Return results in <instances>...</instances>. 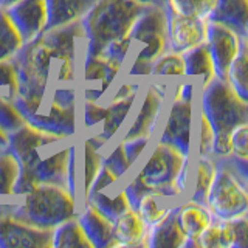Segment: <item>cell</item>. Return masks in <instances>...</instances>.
<instances>
[{"mask_svg": "<svg viewBox=\"0 0 248 248\" xmlns=\"http://www.w3.org/2000/svg\"><path fill=\"white\" fill-rule=\"evenodd\" d=\"M84 39L81 20L46 30L23 44L11 59L17 72L19 93L13 101L19 112L41 108L50 84H70L76 75L78 44Z\"/></svg>", "mask_w": 248, "mask_h": 248, "instance_id": "cell-1", "label": "cell"}, {"mask_svg": "<svg viewBox=\"0 0 248 248\" xmlns=\"http://www.w3.org/2000/svg\"><path fill=\"white\" fill-rule=\"evenodd\" d=\"M147 6L138 0H96L81 19L85 56L126 61L132 30Z\"/></svg>", "mask_w": 248, "mask_h": 248, "instance_id": "cell-2", "label": "cell"}, {"mask_svg": "<svg viewBox=\"0 0 248 248\" xmlns=\"http://www.w3.org/2000/svg\"><path fill=\"white\" fill-rule=\"evenodd\" d=\"M202 113L214 130L213 157H227L231 154L232 129L248 123V99L240 96L227 79L216 78L202 95Z\"/></svg>", "mask_w": 248, "mask_h": 248, "instance_id": "cell-3", "label": "cell"}, {"mask_svg": "<svg viewBox=\"0 0 248 248\" xmlns=\"http://www.w3.org/2000/svg\"><path fill=\"white\" fill-rule=\"evenodd\" d=\"M216 158V177L205 205L216 219L228 220L248 211V158L227 155Z\"/></svg>", "mask_w": 248, "mask_h": 248, "instance_id": "cell-4", "label": "cell"}, {"mask_svg": "<svg viewBox=\"0 0 248 248\" xmlns=\"http://www.w3.org/2000/svg\"><path fill=\"white\" fill-rule=\"evenodd\" d=\"M22 205H11L10 211L17 220L31 227L53 230L78 217L76 197L72 191L58 185H37L30 189Z\"/></svg>", "mask_w": 248, "mask_h": 248, "instance_id": "cell-5", "label": "cell"}, {"mask_svg": "<svg viewBox=\"0 0 248 248\" xmlns=\"http://www.w3.org/2000/svg\"><path fill=\"white\" fill-rule=\"evenodd\" d=\"M188 165L189 155L158 141L137 178L149 194L157 197H175L186 189Z\"/></svg>", "mask_w": 248, "mask_h": 248, "instance_id": "cell-6", "label": "cell"}, {"mask_svg": "<svg viewBox=\"0 0 248 248\" xmlns=\"http://www.w3.org/2000/svg\"><path fill=\"white\" fill-rule=\"evenodd\" d=\"M130 37L132 41L135 39L137 42H141L144 46L135 56L129 75L137 78L149 76L155 61L169 50L165 5L147 6L146 11L137 19Z\"/></svg>", "mask_w": 248, "mask_h": 248, "instance_id": "cell-7", "label": "cell"}, {"mask_svg": "<svg viewBox=\"0 0 248 248\" xmlns=\"http://www.w3.org/2000/svg\"><path fill=\"white\" fill-rule=\"evenodd\" d=\"M75 157V144H68L51 155L41 157L30 170L19 174L13 194H27L37 185L64 186L76 194Z\"/></svg>", "mask_w": 248, "mask_h": 248, "instance_id": "cell-8", "label": "cell"}, {"mask_svg": "<svg viewBox=\"0 0 248 248\" xmlns=\"http://www.w3.org/2000/svg\"><path fill=\"white\" fill-rule=\"evenodd\" d=\"M11 205H0V248H51L53 230L27 225L10 211Z\"/></svg>", "mask_w": 248, "mask_h": 248, "instance_id": "cell-9", "label": "cell"}, {"mask_svg": "<svg viewBox=\"0 0 248 248\" xmlns=\"http://www.w3.org/2000/svg\"><path fill=\"white\" fill-rule=\"evenodd\" d=\"M247 39L239 36L234 30L222 23L206 20V46L213 59V67L217 79H227L231 62L239 54Z\"/></svg>", "mask_w": 248, "mask_h": 248, "instance_id": "cell-10", "label": "cell"}, {"mask_svg": "<svg viewBox=\"0 0 248 248\" xmlns=\"http://www.w3.org/2000/svg\"><path fill=\"white\" fill-rule=\"evenodd\" d=\"M168 25V46L170 51L185 54L206 41V20L185 16L165 5Z\"/></svg>", "mask_w": 248, "mask_h": 248, "instance_id": "cell-11", "label": "cell"}, {"mask_svg": "<svg viewBox=\"0 0 248 248\" xmlns=\"http://www.w3.org/2000/svg\"><path fill=\"white\" fill-rule=\"evenodd\" d=\"M123 62L115 58L84 56L82 78L85 84H90L84 89V101L96 103L115 81Z\"/></svg>", "mask_w": 248, "mask_h": 248, "instance_id": "cell-12", "label": "cell"}, {"mask_svg": "<svg viewBox=\"0 0 248 248\" xmlns=\"http://www.w3.org/2000/svg\"><path fill=\"white\" fill-rule=\"evenodd\" d=\"M191 127H192V101L174 99L169 107L166 126L158 141L175 147L185 155L191 154Z\"/></svg>", "mask_w": 248, "mask_h": 248, "instance_id": "cell-13", "label": "cell"}, {"mask_svg": "<svg viewBox=\"0 0 248 248\" xmlns=\"http://www.w3.org/2000/svg\"><path fill=\"white\" fill-rule=\"evenodd\" d=\"M23 120L46 134L62 138L73 137L76 134V107H62L51 103L46 113L39 110H22Z\"/></svg>", "mask_w": 248, "mask_h": 248, "instance_id": "cell-14", "label": "cell"}, {"mask_svg": "<svg viewBox=\"0 0 248 248\" xmlns=\"http://www.w3.org/2000/svg\"><path fill=\"white\" fill-rule=\"evenodd\" d=\"M6 13L14 22L16 28L19 30L25 44L45 31L46 20H48L46 0H20L6 8Z\"/></svg>", "mask_w": 248, "mask_h": 248, "instance_id": "cell-15", "label": "cell"}, {"mask_svg": "<svg viewBox=\"0 0 248 248\" xmlns=\"http://www.w3.org/2000/svg\"><path fill=\"white\" fill-rule=\"evenodd\" d=\"M166 98V89L161 84H152L146 89L144 99L140 113L132 123L130 129L127 130L124 140L138 138V137H147L151 138L155 126H157L158 116L163 108V101Z\"/></svg>", "mask_w": 248, "mask_h": 248, "instance_id": "cell-16", "label": "cell"}, {"mask_svg": "<svg viewBox=\"0 0 248 248\" xmlns=\"http://www.w3.org/2000/svg\"><path fill=\"white\" fill-rule=\"evenodd\" d=\"M178 206L168 208L161 219L147 228L144 247L149 248H185L188 236L185 234L177 219Z\"/></svg>", "mask_w": 248, "mask_h": 248, "instance_id": "cell-17", "label": "cell"}, {"mask_svg": "<svg viewBox=\"0 0 248 248\" xmlns=\"http://www.w3.org/2000/svg\"><path fill=\"white\" fill-rule=\"evenodd\" d=\"M234 30L239 36L248 37V0H217L208 19Z\"/></svg>", "mask_w": 248, "mask_h": 248, "instance_id": "cell-18", "label": "cell"}, {"mask_svg": "<svg viewBox=\"0 0 248 248\" xmlns=\"http://www.w3.org/2000/svg\"><path fill=\"white\" fill-rule=\"evenodd\" d=\"M76 219L79 220L85 236L92 242L93 248H108V244L115 239L112 220L104 217L89 202H85L82 213L78 214Z\"/></svg>", "mask_w": 248, "mask_h": 248, "instance_id": "cell-19", "label": "cell"}, {"mask_svg": "<svg viewBox=\"0 0 248 248\" xmlns=\"http://www.w3.org/2000/svg\"><path fill=\"white\" fill-rule=\"evenodd\" d=\"M95 2L96 0H46L48 20L45 31L81 20Z\"/></svg>", "mask_w": 248, "mask_h": 248, "instance_id": "cell-20", "label": "cell"}, {"mask_svg": "<svg viewBox=\"0 0 248 248\" xmlns=\"http://www.w3.org/2000/svg\"><path fill=\"white\" fill-rule=\"evenodd\" d=\"M146 234V223L134 208H129L113 220V237L121 247H144Z\"/></svg>", "mask_w": 248, "mask_h": 248, "instance_id": "cell-21", "label": "cell"}, {"mask_svg": "<svg viewBox=\"0 0 248 248\" xmlns=\"http://www.w3.org/2000/svg\"><path fill=\"white\" fill-rule=\"evenodd\" d=\"M177 219L182 230L185 231V234L189 239L197 240V237L203 232V230L214 220V216L206 205L189 200L185 205L178 206Z\"/></svg>", "mask_w": 248, "mask_h": 248, "instance_id": "cell-22", "label": "cell"}, {"mask_svg": "<svg viewBox=\"0 0 248 248\" xmlns=\"http://www.w3.org/2000/svg\"><path fill=\"white\" fill-rule=\"evenodd\" d=\"M183 62H185V75L191 78L194 76H203V87L216 79L214 67H213V59L206 44H202L196 48L186 51L183 54Z\"/></svg>", "mask_w": 248, "mask_h": 248, "instance_id": "cell-23", "label": "cell"}, {"mask_svg": "<svg viewBox=\"0 0 248 248\" xmlns=\"http://www.w3.org/2000/svg\"><path fill=\"white\" fill-rule=\"evenodd\" d=\"M51 248H93L78 219L67 220L53 228Z\"/></svg>", "mask_w": 248, "mask_h": 248, "instance_id": "cell-24", "label": "cell"}, {"mask_svg": "<svg viewBox=\"0 0 248 248\" xmlns=\"http://www.w3.org/2000/svg\"><path fill=\"white\" fill-rule=\"evenodd\" d=\"M23 44L25 42L6 10L0 8V61H11Z\"/></svg>", "mask_w": 248, "mask_h": 248, "instance_id": "cell-25", "label": "cell"}, {"mask_svg": "<svg viewBox=\"0 0 248 248\" xmlns=\"http://www.w3.org/2000/svg\"><path fill=\"white\" fill-rule=\"evenodd\" d=\"M85 202L92 203L101 214L112 222L130 208V203H129L124 189L120 191L118 196L113 199L110 196H107V194H104L103 191H99V192H95V194H92V196H89L85 199Z\"/></svg>", "mask_w": 248, "mask_h": 248, "instance_id": "cell-26", "label": "cell"}, {"mask_svg": "<svg viewBox=\"0 0 248 248\" xmlns=\"http://www.w3.org/2000/svg\"><path fill=\"white\" fill-rule=\"evenodd\" d=\"M135 98H137V93L126 98H121V99H113L112 104L107 107V115L104 118L103 132H101L106 140H110L116 134V130L121 127L123 121L127 118L130 108L134 106Z\"/></svg>", "mask_w": 248, "mask_h": 248, "instance_id": "cell-27", "label": "cell"}, {"mask_svg": "<svg viewBox=\"0 0 248 248\" xmlns=\"http://www.w3.org/2000/svg\"><path fill=\"white\" fill-rule=\"evenodd\" d=\"M216 170H217V165H216L214 157H199L197 170H196V183H194V192H192L191 200L205 205L208 191L211 188L213 180L216 177Z\"/></svg>", "mask_w": 248, "mask_h": 248, "instance_id": "cell-28", "label": "cell"}, {"mask_svg": "<svg viewBox=\"0 0 248 248\" xmlns=\"http://www.w3.org/2000/svg\"><path fill=\"white\" fill-rule=\"evenodd\" d=\"M20 166L14 154L6 146H0V194L8 196L14 192Z\"/></svg>", "mask_w": 248, "mask_h": 248, "instance_id": "cell-29", "label": "cell"}, {"mask_svg": "<svg viewBox=\"0 0 248 248\" xmlns=\"http://www.w3.org/2000/svg\"><path fill=\"white\" fill-rule=\"evenodd\" d=\"M247 232H248L247 216L222 220V248H245Z\"/></svg>", "mask_w": 248, "mask_h": 248, "instance_id": "cell-30", "label": "cell"}, {"mask_svg": "<svg viewBox=\"0 0 248 248\" xmlns=\"http://www.w3.org/2000/svg\"><path fill=\"white\" fill-rule=\"evenodd\" d=\"M248 45L247 42L242 44L239 54L231 62L227 73V81L232 85L240 96L248 99V82H247V64H248Z\"/></svg>", "mask_w": 248, "mask_h": 248, "instance_id": "cell-31", "label": "cell"}, {"mask_svg": "<svg viewBox=\"0 0 248 248\" xmlns=\"http://www.w3.org/2000/svg\"><path fill=\"white\" fill-rule=\"evenodd\" d=\"M157 78H177L185 75V62L183 54L168 50L165 54L155 61L152 67V73Z\"/></svg>", "mask_w": 248, "mask_h": 248, "instance_id": "cell-32", "label": "cell"}, {"mask_svg": "<svg viewBox=\"0 0 248 248\" xmlns=\"http://www.w3.org/2000/svg\"><path fill=\"white\" fill-rule=\"evenodd\" d=\"M216 2L217 0H165V5L180 14L194 16V17L206 20Z\"/></svg>", "mask_w": 248, "mask_h": 248, "instance_id": "cell-33", "label": "cell"}, {"mask_svg": "<svg viewBox=\"0 0 248 248\" xmlns=\"http://www.w3.org/2000/svg\"><path fill=\"white\" fill-rule=\"evenodd\" d=\"M101 166H103V155L95 149L87 140L84 143V199L87 197L90 186L98 175Z\"/></svg>", "mask_w": 248, "mask_h": 248, "instance_id": "cell-34", "label": "cell"}, {"mask_svg": "<svg viewBox=\"0 0 248 248\" xmlns=\"http://www.w3.org/2000/svg\"><path fill=\"white\" fill-rule=\"evenodd\" d=\"M137 211H138L140 217L143 219V222L146 223V227L149 228L154 223H157L161 217L166 214L168 208L160 206L155 194H146V196L141 197V200L138 202Z\"/></svg>", "mask_w": 248, "mask_h": 248, "instance_id": "cell-35", "label": "cell"}, {"mask_svg": "<svg viewBox=\"0 0 248 248\" xmlns=\"http://www.w3.org/2000/svg\"><path fill=\"white\" fill-rule=\"evenodd\" d=\"M22 124H25V120H23L22 113L16 108L13 101L0 96V129L5 134H10V132L19 129Z\"/></svg>", "mask_w": 248, "mask_h": 248, "instance_id": "cell-36", "label": "cell"}, {"mask_svg": "<svg viewBox=\"0 0 248 248\" xmlns=\"http://www.w3.org/2000/svg\"><path fill=\"white\" fill-rule=\"evenodd\" d=\"M0 87L8 89L6 99H14L19 93V79L17 72L13 64V61H0Z\"/></svg>", "mask_w": 248, "mask_h": 248, "instance_id": "cell-37", "label": "cell"}, {"mask_svg": "<svg viewBox=\"0 0 248 248\" xmlns=\"http://www.w3.org/2000/svg\"><path fill=\"white\" fill-rule=\"evenodd\" d=\"M103 166H106L108 170H112V172L118 178L127 172L129 168L132 166V163L126 157V152H124V147H123V141L116 146L106 158H103Z\"/></svg>", "mask_w": 248, "mask_h": 248, "instance_id": "cell-38", "label": "cell"}, {"mask_svg": "<svg viewBox=\"0 0 248 248\" xmlns=\"http://www.w3.org/2000/svg\"><path fill=\"white\" fill-rule=\"evenodd\" d=\"M214 151V130L208 118L200 113V141H199V157H213Z\"/></svg>", "mask_w": 248, "mask_h": 248, "instance_id": "cell-39", "label": "cell"}, {"mask_svg": "<svg viewBox=\"0 0 248 248\" xmlns=\"http://www.w3.org/2000/svg\"><path fill=\"white\" fill-rule=\"evenodd\" d=\"M248 135V123L240 124L236 129H232L230 134V144H231V154L236 157L248 158V149H247V137Z\"/></svg>", "mask_w": 248, "mask_h": 248, "instance_id": "cell-40", "label": "cell"}, {"mask_svg": "<svg viewBox=\"0 0 248 248\" xmlns=\"http://www.w3.org/2000/svg\"><path fill=\"white\" fill-rule=\"evenodd\" d=\"M106 115H107V107L98 106L96 103H92V101H85L82 108L84 127H93L99 121H104Z\"/></svg>", "mask_w": 248, "mask_h": 248, "instance_id": "cell-41", "label": "cell"}, {"mask_svg": "<svg viewBox=\"0 0 248 248\" xmlns=\"http://www.w3.org/2000/svg\"><path fill=\"white\" fill-rule=\"evenodd\" d=\"M149 143L147 137H138V138H130V140H123V147L126 152V157L130 163L140 158V155L143 154L146 144Z\"/></svg>", "mask_w": 248, "mask_h": 248, "instance_id": "cell-42", "label": "cell"}, {"mask_svg": "<svg viewBox=\"0 0 248 248\" xmlns=\"http://www.w3.org/2000/svg\"><path fill=\"white\" fill-rule=\"evenodd\" d=\"M116 180H118V177H116L112 170H108L106 166H101L99 169V172L98 175L95 177V180H93L92 186H90V191L87 194V197L92 196V194H95V192H99V191H104L107 186H110L113 185ZM85 197V199H87Z\"/></svg>", "mask_w": 248, "mask_h": 248, "instance_id": "cell-43", "label": "cell"}, {"mask_svg": "<svg viewBox=\"0 0 248 248\" xmlns=\"http://www.w3.org/2000/svg\"><path fill=\"white\" fill-rule=\"evenodd\" d=\"M51 103L62 107H76V92L73 89L56 87L53 92Z\"/></svg>", "mask_w": 248, "mask_h": 248, "instance_id": "cell-44", "label": "cell"}, {"mask_svg": "<svg viewBox=\"0 0 248 248\" xmlns=\"http://www.w3.org/2000/svg\"><path fill=\"white\" fill-rule=\"evenodd\" d=\"M192 84L191 82H182L178 87L175 89V95L174 99H180V101H192Z\"/></svg>", "mask_w": 248, "mask_h": 248, "instance_id": "cell-45", "label": "cell"}, {"mask_svg": "<svg viewBox=\"0 0 248 248\" xmlns=\"http://www.w3.org/2000/svg\"><path fill=\"white\" fill-rule=\"evenodd\" d=\"M138 92V84H123L120 90L116 92V95L113 99H121V98H126V96H130V95H135Z\"/></svg>", "mask_w": 248, "mask_h": 248, "instance_id": "cell-46", "label": "cell"}, {"mask_svg": "<svg viewBox=\"0 0 248 248\" xmlns=\"http://www.w3.org/2000/svg\"><path fill=\"white\" fill-rule=\"evenodd\" d=\"M87 141L93 146V147H95V149H101V147H103L107 141H108V140H106L104 137H103V134H98V135H95V137H90L89 140H87Z\"/></svg>", "mask_w": 248, "mask_h": 248, "instance_id": "cell-47", "label": "cell"}, {"mask_svg": "<svg viewBox=\"0 0 248 248\" xmlns=\"http://www.w3.org/2000/svg\"><path fill=\"white\" fill-rule=\"evenodd\" d=\"M138 2H141L144 5H155V6L165 5V0H138Z\"/></svg>", "mask_w": 248, "mask_h": 248, "instance_id": "cell-48", "label": "cell"}, {"mask_svg": "<svg viewBox=\"0 0 248 248\" xmlns=\"http://www.w3.org/2000/svg\"><path fill=\"white\" fill-rule=\"evenodd\" d=\"M20 2V0H0V8H3V10H6V8L13 6L14 3Z\"/></svg>", "mask_w": 248, "mask_h": 248, "instance_id": "cell-49", "label": "cell"}, {"mask_svg": "<svg viewBox=\"0 0 248 248\" xmlns=\"http://www.w3.org/2000/svg\"><path fill=\"white\" fill-rule=\"evenodd\" d=\"M0 146H6V134L0 129Z\"/></svg>", "mask_w": 248, "mask_h": 248, "instance_id": "cell-50", "label": "cell"}]
</instances>
